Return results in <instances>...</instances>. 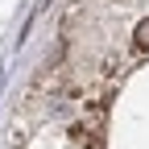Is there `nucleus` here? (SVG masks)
<instances>
[{
	"label": "nucleus",
	"mask_w": 149,
	"mask_h": 149,
	"mask_svg": "<svg viewBox=\"0 0 149 149\" xmlns=\"http://www.w3.org/2000/svg\"><path fill=\"white\" fill-rule=\"evenodd\" d=\"M133 46H137L141 54H149V17H145V21H137V29H133Z\"/></svg>",
	"instance_id": "1"
}]
</instances>
